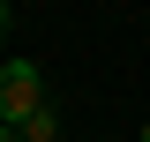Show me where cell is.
<instances>
[{
    "instance_id": "6da1fadb",
    "label": "cell",
    "mask_w": 150,
    "mask_h": 142,
    "mask_svg": "<svg viewBox=\"0 0 150 142\" xmlns=\"http://www.w3.org/2000/svg\"><path fill=\"white\" fill-rule=\"evenodd\" d=\"M30 112H45V75H38V60H8L0 67V127H23Z\"/></svg>"
},
{
    "instance_id": "7a4b0ae2",
    "label": "cell",
    "mask_w": 150,
    "mask_h": 142,
    "mask_svg": "<svg viewBox=\"0 0 150 142\" xmlns=\"http://www.w3.org/2000/svg\"><path fill=\"white\" fill-rule=\"evenodd\" d=\"M15 135H23V142H60V112H53V105H45V112H30Z\"/></svg>"
},
{
    "instance_id": "3957f363",
    "label": "cell",
    "mask_w": 150,
    "mask_h": 142,
    "mask_svg": "<svg viewBox=\"0 0 150 142\" xmlns=\"http://www.w3.org/2000/svg\"><path fill=\"white\" fill-rule=\"evenodd\" d=\"M8 30H15V15H8V0H0V37H8Z\"/></svg>"
},
{
    "instance_id": "277c9868",
    "label": "cell",
    "mask_w": 150,
    "mask_h": 142,
    "mask_svg": "<svg viewBox=\"0 0 150 142\" xmlns=\"http://www.w3.org/2000/svg\"><path fill=\"white\" fill-rule=\"evenodd\" d=\"M0 142H23V135H15V127H0Z\"/></svg>"
},
{
    "instance_id": "5b68a950",
    "label": "cell",
    "mask_w": 150,
    "mask_h": 142,
    "mask_svg": "<svg viewBox=\"0 0 150 142\" xmlns=\"http://www.w3.org/2000/svg\"><path fill=\"white\" fill-rule=\"evenodd\" d=\"M135 142H150V120H143V127H135Z\"/></svg>"
}]
</instances>
